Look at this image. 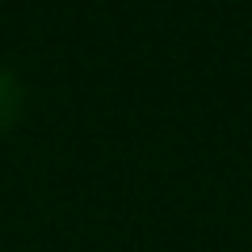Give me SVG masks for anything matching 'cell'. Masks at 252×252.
I'll return each instance as SVG.
<instances>
[{
    "mask_svg": "<svg viewBox=\"0 0 252 252\" xmlns=\"http://www.w3.org/2000/svg\"><path fill=\"white\" fill-rule=\"evenodd\" d=\"M21 105H26V89H21V80L9 72V67H0V135L21 118Z\"/></svg>",
    "mask_w": 252,
    "mask_h": 252,
    "instance_id": "1",
    "label": "cell"
}]
</instances>
